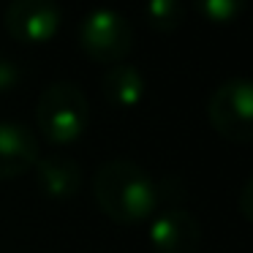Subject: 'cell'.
Returning <instances> with one entry per match:
<instances>
[{
	"label": "cell",
	"mask_w": 253,
	"mask_h": 253,
	"mask_svg": "<svg viewBox=\"0 0 253 253\" xmlns=\"http://www.w3.org/2000/svg\"><path fill=\"white\" fill-rule=\"evenodd\" d=\"M240 212L245 220L253 223V177L245 182V188L240 191Z\"/></svg>",
	"instance_id": "cell-13"
},
{
	"label": "cell",
	"mask_w": 253,
	"mask_h": 253,
	"mask_svg": "<svg viewBox=\"0 0 253 253\" xmlns=\"http://www.w3.org/2000/svg\"><path fill=\"white\" fill-rule=\"evenodd\" d=\"M36 123H39L46 142L71 144L87 128L90 104L77 84L55 82L41 93L39 106H36Z\"/></svg>",
	"instance_id": "cell-2"
},
{
	"label": "cell",
	"mask_w": 253,
	"mask_h": 253,
	"mask_svg": "<svg viewBox=\"0 0 253 253\" xmlns=\"http://www.w3.org/2000/svg\"><path fill=\"white\" fill-rule=\"evenodd\" d=\"M210 126L234 144L253 142V79H229L207 104Z\"/></svg>",
	"instance_id": "cell-3"
},
{
	"label": "cell",
	"mask_w": 253,
	"mask_h": 253,
	"mask_svg": "<svg viewBox=\"0 0 253 253\" xmlns=\"http://www.w3.org/2000/svg\"><path fill=\"white\" fill-rule=\"evenodd\" d=\"M144 19L158 33H171L185 19V6H182V0H147L144 3Z\"/></svg>",
	"instance_id": "cell-10"
},
{
	"label": "cell",
	"mask_w": 253,
	"mask_h": 253,
	"mask_svg": "<svg viewBox=\"0 0 253 253\" xmlns=\"http://www.w3.org/2000/svg\"><path fill=\"white\" fill-rule=\"evenodd\" d=\"M22 82V71L14 60L0 55V93H6V90H14L17 84Z\"/></svg>",
	"instance_id": "cell-12"
},
{
	"label": "cell",
	"mask_w": 253,
	"mask_h": 253,
	"mask_svg": "<svg viewBox=\"0 0 253 253\" xmlns=\"http://www.w3.org/2000/svg\"><path fill=\"white\" fill-rule=\"evenodd\" d=\"M60 28V8L55 0H11L6 8V30L14 41L44 44Z\"/></svg>",
	"instance_id": "cell-5"
},
{
	"label": "cell",
	"mask_w": 253,
	"mask_h": 253,
	"mask_svg": "<svg viewBox=\"0 0 253 253\" xmlns=\"http://www.w3.org/2000/svg\"><path fill=\"white\" fill-rule=\"evenodd\" d=\"M101 93L109 101L112 106H136L144 98V77L136 71L133 66H120L104 74V82H101Z\"/></svg>",
	"instance_id": "cell-9"
},
{
	"label": "cell",
	"mask_w": 253,
	"mask_h": 253,
	"mask_svg": "<svg viewBox=\"0 0 253 253\" xmlns=\"http://www.w3.org/2000/svg\"><path fill=\"white\" fill-rule=\"evenodd\" d=\"M36 185L41 193L55 202H66V199L77 196L79 185H82V169L77 161L66 158V155H49V158L36 161Z\"/></svg>",
	"instance_id": "cell-8"
},
{
	"label": "cell",
	"mask_w": 253,
	"mask_h": 253,
	"mask_svg": "<svg viewBox=\"0 0 253 253\" xmlns=\"http://www.w3.org/2000/svg\"><path fill=\"white\" fill-rule=\"evenodd\" d=\"M39 161V142L33 131L17 120H0V180L30 171Z\"/></svg>",
	"instance_id": "cell-7"
},
{
	"label": "cell",
	"mask_w": 253,
	"mask_h": 253,
	"mask_svg": "<svg viewBox=\"0 0 253 253\" xmlns=\"http://www.w3.org/2000/svg\"><path fill=\"white\" fill-rule=\"evenodd\" d=\"M79 49L95 63H120L133 46V28L109 8H95L79 25Z\"/></svg>",
	"instance_id": "cell-4"
},
{
	"label": "cell",
	"mask_w": 253,
	"mask_h": 253,
	"mask_svg": "<svg viewBox=\"0 0 253 253\" xmlns=\"http://www.w3.org/2000/svg\"><path fill=\"white\" fill-rule=\"evenodd\" d=\"M202 242L199 220L180 207L158 212L150 223V245L155 253H196Z\"/></svg>",
	"instance_id": "cell-6"
},
{
	"label": "cell",
	"mask_w": 253,
	"mask_h": 253,
	"mask_svg": "<svg viewBox=\"0 0 253 253\" xmlns=\"http://www.w3.org/2000/svg\"><path fill=\"white\" fill-rule=\"evenodd\" d=\"M93 196L104 215L123 226L142 223L158 207V188L142 166L131 161H109L95 171Z\"/></svg>",
	"instance_id": "cell-1"
},
{
	"label": "cell",
	"mask_w": 253,
	"mask_h": 253,
	"mask_svg": "<svg viewBox=\"0 0 253 253\" xmlns=\"http://www.w3.org/2000/svg\"><path fill=\"white\" fill-rule=\"evenodd\" d=\"M196 11L210 22H231L245 11L248 0H193Z\"/></svg>",
	"instance_id": "cell-11"
}]
</instances>
